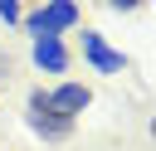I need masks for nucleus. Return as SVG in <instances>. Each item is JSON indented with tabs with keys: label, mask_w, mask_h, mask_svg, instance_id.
Instances as JSON below:
<instances>
[{
	"label": "nucleus",
	"mask_w": 156,
	"mask_h": 151,
	"mask_svg": "<svg viewBox=\"0 0 156 151\" xmlns=\"http://www.w3.org/2000/svg\"><path fill=\"white\" fill-rule=\"evenodd\" d=\"M44 10V24H49V34H73L78 24H83V10H78V0H44L39 5Z\"/></svg>",
	"instance_id": "nucleus-5"
},
{
	"label": "nucleus",
	"mask_w": 156,
	"mask_h": 151,
	"mask_svg": "<svg viewBox=\"0 0 156 151\" xmlns=\"http://www.w3.org/2000/svg\"><path fill=\"white\" fill-rule=\"evenodd\" d=\"M49 93V102H54V112L58 117H68V122H78L88 107H93V88L88 83H78V78H58L54 88H44Z\"/></svg>",
	"instance_id": "nucleus-3"
},
{
	"label": "nucleus",
	"mask_w": 156,
	"mask_h": 151,
	"mask_svg": "<svg viewBox=\"0 0 156 151\" xmlns=\"http://www.w3.org/2000/svg\"><path fill=\"white\" fill-rule=\"evenodd\" d=\"M24 127H29L44 146H58V141H68V136H73V122L54 112V102H49L44 83H34V88L24 93Z\"/></svg>",
	"instance_id": "nucleus-1"
},
{
	"label": "nucleus",
	"mask_w": 156,
	"mask_h": 151,
	"mask_svg": "<svg viewBox=\"0 0 156 151\" xmlns=\"http://www.w3.org/2000/svg\"><path fill=\"white\" fill-rule=\"evenodd\" d=\"M146 0H107V10H117V15H132V10H141Z\"/></svg>",
	"instance_id": "nucleus-7"
},
{
	"label": "nucleus",
	"mask_w": 156,
	"mask_h": 151,
	"mask_svg": "<svg viewBox=\"0 0 156 151\" xmlns=\"http://www.w3.org/2000/svg\"><path fill=\"white\" fill-rule=\"evenodd\" d=\"M29 63L39 73H68L73 68V54H68V44L58 34H49V39H29Z\"/></svg>",
	"instance_id": "nucleus-4"
},
{
	"label": "nucleus",
	"mask_w": 156,
	"mask_h": 151,
	"mask_svg": "<svg viewBox=\"0 0 156 151\" xmlns=\"http://www.w3.org/2000/svg\"><path fill=\"white\" fill-rule=\"evenodd\" d=\"M78 44H83V63H88L93 73H107V78H112V73H127V54H122V49H112L98 29H83V39H78Z\"/></svg>",
	"instance_id": "nucleus-2"
},
{
	"label": "nucleus",
	"mask_w": 156,
	"mask_h": 151,
	"mask_svg": "<svg viewBox=\"0 0 156 151\" xmlns=\"http://www.w3.org/2000/svg\"><path fill=\"white\" fill-rule=\"evenodd\" d=\"M20 15H24L20 0H0V19H5V29H20Z\"/></svg>",
	"instance_id": "nucleus-6"
}]
</instances>
